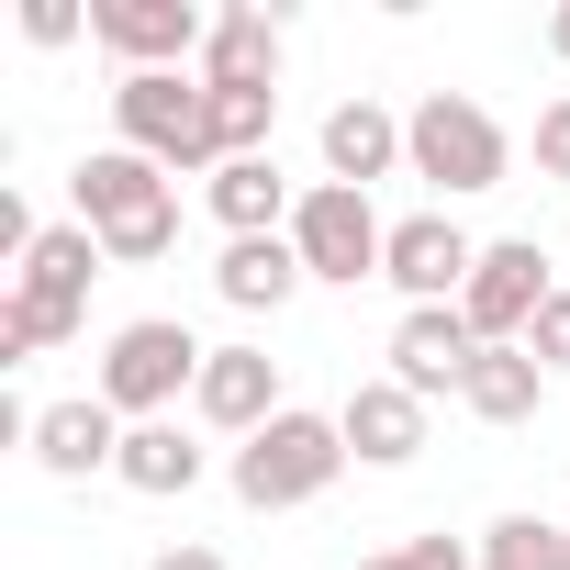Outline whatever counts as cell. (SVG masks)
Returning <instances> with one entry per match:
<instances>
[{
	"instance_id": "obj_4",
	"label": "cell",
	"mask_w": 570,
	"mask_h": 570,
	"mask_svg": "<svg viewBox=\"0 0 570 570\" xmlns=\"http://www.w3.org/2000/svg\"><path fill=\"white\" fill-rule=\"evenodd\" d=\"M202 336L179 325V314H135V325H112V347H101V403L124 414V425H168V403L179 392H202Z\"/></svg>"
},
{
	"instance_id": "obj_24",
	"label": "cell",
	"mask_w": 570,
	"mask_h": 570,
	"mask_svg": "<svg viewBox=\"0 0 570 570\" xmlns=\"http://www.w3.org/2000/svg\"><path fill=\"white\" fill-rule=\"evenodd\" d=\"M358 570H481V548H459V537H403V548H381V559H358Z\"/></svg>"
},
{
	"instance_id": "obj_19",
	"label": "cell",
	"mask_w": 570,
	"mask_h": 570,
	"mask_svg": "<svg viewBox=\"0 0 570 570\" xmlns=\"http://www.w3.org/2000/svg\"><path fill=\"white\" fill-rule=\"evenodd\" d=\"M101 268H112V257H101L90 224H46L35 257L12 268V292H46V303H79V314H90V279H101Z\"/></svg>"
},
{
	"instance_id": "obj_15",
	"label": "cell",
	"mask_w": 570,
	"mask_h": 570,
	"mask_svg": "<svg viewBox=\"0 0 570 570\" xmlns=\"http://www.w3.org/2000/svg\"><path fill=\"white\" fill-rule=\"evenodd\" d=\"M303 279H314V268H303L292 235H224V257H213V292H224L235 314H279Z\"/></svg>"
},
{
	"instance_id": "obj_8",
	"label": "cell",
	"mask_w": 570,
	"mask_h": 570,
	"mask_svg": "<svg viewBox=\"0 0 570 570\" xmlns=\"http://www.w3.org/2000/svg\"><path fill=\"white\" fill-rule=\"evenodd\" d=\"M90 35L124 57V79H146V68H190L213 46V12L202 0H90Z\"/></svg>"
},
{
	"instance_id": "obj_2",
	"label": "cell",
	"mask_w": 570,
	"mask_h": 570,
	"mask_svg": "<svg viewBox=\"0 0 570 570\" xmlns=\"http://www.w3.org/2000/svg\"><path fill=\"white\" fill-rule=\"evenodd\" d=\"M403 168L425 179V190H448V202H470V190H503V168H514V135L470 101V90H425L414 112H403Z\"/></svg>"
},
{
	"instance_id": "obj_28",
	"label": "cell",
	"mask_w": 570,
	"mask_h": 570,
	"mask_svg": "<svg viewBox=\"0 0 570 570\" xmlns=\"http://www.w3.org/2000/svg\"><path fill=\"white\" fill-rule=\"evenodd\" d=\"M146 570H224V559H213V548H157Z\"/></svg>"
},
{
	"instance_id": "obj_22",
	"label": "cell",
	"mask_w": 570,
	"mask_h": 570,
	"mask_svg": "<svg viewBox=\"0 0 570 570\" xmlns=\"http://www.w3.org/2000/svg\"><path fill=\"white\" fill-rule=\"evenodd\" d=\"M570 559V525H548V514H492L481 525V570H559Z\"/></svg>"
},
{
	"instance_id": "obj_25",
	"label": "cell",
	"mask_w": 570,
	"mask_h": 570,
	"mask_svg": "<svg viewBox=\"0 0 570 570\" xmlns=\"http://www.w3.org/2000/svg\"><path fill=\"white\" fill-rule=\"evenodd\" d=\"M525 358H537V370H548V381H559V370H570V279H559V292H548V314H537V325H525Z\"/></svg>"
},
{
	"instance_id": "obj_18",
	"label": "cell",
	"mask_w": 570,
	"mask_h": 570,
	"mask_svg": "<svg viewBox=\"0 0 570 570\" xmlns=\"http://www.w3.org/2000/svg\"><path fill=\"white\" fill-rule=\"evenodd\" d=\"M202 448L179 436V425H124V459H112V481L124 492H146V503H179V492H202Z\"/></svg>"
},
{
	"instance_id": "obj_26",
	"label": "cell",
	"mask_w": 570,
	"mask_h": 570,
	"mask_svg": "<svg viewBox=\"0 0 570 570\" xmlns=\"http://www.w3.org/2000/svg\"><path fill=\"white\" fill-rule=\"evenodd\" d=\"M537 179H570V90L537 112Z\"/></svg>"
},
{
	"instance_id": "obj_30",
	"label": "cell",
	"mask_w": 570,
	"mask_h": 570,
	"mask_svg": "<svg viewBox=\"0 0 570 570\" xmlns=\"http://www.w3.org/2000/svg\"><path fill=\"white\" fill-rule=\"evenodd\" d=\"M559 570H570V559H559Z\"/></svg>"
},
{
	"instance_id": "obj_12",
	"label": "cell",
	"mask_w": 570,
	"mask_h": 570,
	"mask_svg": "<svg viewBox=\"0 0 570 570\" xmlns=\"http://www.w3.org/2000/svg\"><path fill=\"white\" fill-rule=\"evenodd\" d=\"M336 425H347V459H370V470H403V459H425V403L381 370V381H358L347 403H336Z\"/></svg>"
},
{
	"instance_id": "obj_13",
	"label": "cell",
	"mask_w": 570,
	"mask_h": 570,
	"mask_svg": "<svg viewBox=\"0 0 570 570\" xmlns=\"http://www.w3.org/2000/svg\"><path fill=\"white\" fill-rule=\"evenodd\" d=\"M23 448H35L57 481H90V470H112V459H124V414H112L101 392H79V403H46Z\"/></svg>"
},
{
	"instance_id": "obj_10",
	"label": "cell",
	"mask_w": 570,
	"mask_h": 570,
	"mask_svg": "<svg viewBox=\"0 0 570 570\" xmlns=\"http://www.w3.org/2000/svg\"><path fill=\"white\" fill-rule=\"evenodd\" d=\"M470 268H481V246H470L448 213H403V224H392L381 279L403 292V314H414V303H459V292H470Z\"/></svg>"
},
{
	"instance_id": "obj_21",
	"label": "cell",
	"mask_w": 570,
	"mask_h": 570,
	"mask_svg": "<svg viewBox=\"0 0 570 570\" xmlns=\"http://www.w3.org/2000/svg\"><path fill=\"white\" fill-rule=\"evenodd\" d=\"M79 336V303H46V292H12L0 303V370H23V358H46V347H68Z\"/></svg>"
},
{
	"instance_id": "obj_29",
	"label": "cell",
	"mask_w": 570,
	"mask_h": 570,
	"mask_svg": "<svg viewBox=\"0 0 570 570\" xmlns=\"http://www.w3.org/2000/svg\"><path fill=\"white\" fill-rule=\"evenodd\" d=\"M548 57L570 68V0H559V12H548Z\"/></svg>"
},
{
	"instance_id": "obj_7",
	"label": "cell",
	"mask_w": 570,
	"mask_h": 570,
	"mask_svg": "<svg viewBox=\"0 0 570 570\" xmlns=\"http://www.w3.org/2000/svg\"><path fill=\"white\" fill-rule=\"evenodd\" d=\"M548 292H559V257H537V235H503V246H481L459 314H470L481 347H525V325L548 314Z\"/></svg>"
},
{
	"instance_id": "obj_1",
	"label": "cell",
	"mask_w": 570,
	"mask_h": 570,
	"mask_svg": "<svg viewBox=\"0 0 570 570\" xmlns=\"http://www.w3.org/2000/svg\"><path fill=\"white\" fill-rule=\"evenodd\" d=\"M79 224L101 235V257L112 268H146V257H168L179 246V179L157 168V157H135V146H101V157H79Z\"/></svg>"
},
{
	"instance_id": "obj_27",
	"label": "cell",
	"mask_w": 570,
	"mask_h": 570,
	"mask_svg": "<svg viewBox=\"0 0 570 570\" xmlns=\"http://www.w3.org/2000/svg\"><path fill=\"white\" fill-rule=\"evenodd\" d=\"M79 23H90L79 0H23V35H35V46H79Z\"/></svg>"
},
{
	"instance_id": "obj_23",
	"label": "cell",
	"mask_w": 570,
	"mask_h": 570,
	"mask_svg": "<svg viewBox=\"0 0 570 570\" xmlns=\"http://www.w3.org/2000/svg\"><path fill=\"white\" fill-rule=\"evenodd\" d=\"M279 90H213V157H268Z\"/></svg>"
},
{
	"instance_id": "obj_17",
	"label": "cell",
	"mask_w": 570,
	"mask_h": 570,
	"mask_svg": "<svg viewBox=\"0 0 570 570\" xmlns=\"http://www.w3.org/2000/svg\"><path fill=\"white\" fill-rule=\"evenodd\" d=\"M202 90H279V12H213Z\"/></svg>"
},
{
	"instance_id": "obj_16",
	"label": "cell",
	"mask_w": 570,
	"mask_h": 570,
	"mask_svg": "<svg viewBox=\"0 0 570 570\" xmlns=\"http://www.w3.org/2000/svg\"><path fill=\"white\" fill-rule=\"evenodd\" d=\"M392 168H403V112H381V101H336V112H325V179L370 190V179H392Z\"/></svg>"
},
{
	"instance_id": "obj_6",
	"label": "cell",
	"mask_w": 570,
	"mask_h": 570,
	"mask_svg": "<svg viewBox=\"0 0 570 570\" xmlns=\"http://www.w3.org/2000/svg\"><path fill=\"white\" fill-rule=\"evenodd\" d=\"M292 246H303V268H314V279L358 292V279H381V257H392V224L370 213V190L314 179V190H303V213H292Z\"/></svg>"
},
{
	"instance_id": "obj_14",
	"label": "cell",
	"mask_w": 570,
	"mask_h": 570,
	"mask_svg": "<svg viewBox=\"0 0 570 570\" xmlns=\"http://www.w3.org/2000/svg\"><path fill=\"white\" fill-rule=\"evenodd\" d=\"M202 202H213L224 235H292V213H303V190L279 179V157H224L202 179Z\"/></svg>"
},
{
	"instance_id": "obj_3",
	"label": "cell",
	"mask_w": 570,
	"mask_h": 570,
	"mask_svg": "<svg viewBox=\"0 0 570 570\" xmlns=\"http://www.w3.org/2000/svg\"><path fill=\"white\" fill-rule=\"evenodd\" d=\"M336 470H347V425L292 403L279 425H257V436L235 448V503H246V514H292V503L336 492Z\"/></svg>"
},
{
	"instance_id": "obj_9",
	"label": "cell",
	"mask_w": 570,
	"mask_h": 570,
	"mask_svg": "<svg viewBox=\"0 0 570 570\" xmlns=\"http://www.w3.org/2000/svg\"><path fill=\"white\" fill-rule=\"evenodd\" d=\"M470 370H481V336H470V314H459V303H414V314L392 325V381H403L414 403L470 392Z\"/></svg>"
},
{
	"instance_id": "obj_11",
	"label": "cell",
	"mask_w": 570,
	"mask_h": 570,
	"mask_svg": "<svg viewBox=\"0 0 570 570\" xmlns=\"http://www.w3.org/2000/svg\"><path fill=\"white\" fill-rule=\"evenodd\" d=\"M190 414L213 425V436H257V425H279V414H292V403H279V358L268 347H213L202 358V392H190Z\"/></svg>"
},
{
	"instance_id": "obj_5",
	"label": "cell",
	"mask_w": 570,
	"mask_h": 570,
	"mask_svg": "<svg viewBox=\"0 0 570 570\" xmlns=\"http://www.w3.org/2000/svg\"><path fill=\"white\" fill-rule=\"evenodd\" d=\"M112 124H124V146L157 157L168 179H179V168H202V179L224 168V157H213V90H202V68H146V79H124V90H112Z\"/></svg>"
},
{
	"instance_id": "obj_20",
	"label": "cell",
	"mask_w": 570,
	"mask_h": 570,
	"mask_svg": "<svg viewBox=\"0 0 570 570\" xmlns=\"http://www.w3.org/2000/svg\"><path fill=\"white\" fill-rule=\"evenodd\" d=\"M481 425H525L537 403H548V370L525 358V347H481V370H470V392H459Z\"/></svg>"
}]
</instances>
